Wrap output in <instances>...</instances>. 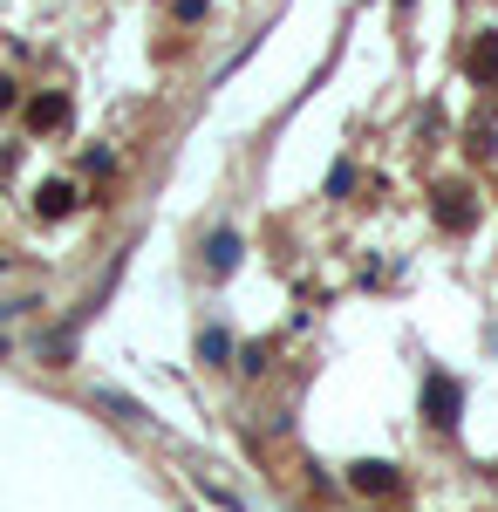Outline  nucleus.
I'll list each match as a JSON object with an SVG mask.
<instances>
[{"instance_id":"7","label":"nucleus","mask_w":498,"mask_h":512,"mask_svg":"<svg viewBox=\"0 0 498 512\" xmlns=\"http://www.w3.org/2000/svg\"><path fill=\"white\" fill-rule=\"evenodd\" d=\"M205 260H212L219 274H232V267H239V239H232V233H219L212 246H205Z\"/></svg>"},{"instance_id":"2","label":"nucleus","mask_w":498,"mask_h":512,"mask_svg":"<svg viewBox=\"0 0 498 512\" xmlns=\"http://www.w3.org/2000/svg\"><path fill=\"white\" fill-rule=\"evenodd\" d=\"M458 403H464L458 376H430V383H423V410H430V424H458Z\"/></svg>"},{"instance_id":"1","label":"nucleus","mask_w":498,"mask_h":512,"mask_svg":"<svg viewBox=\"0 0 498 512\" xmlns=\"http://www.w3.org/2000/svg\"><path fill=\"white\" fill-rule=\"evenodd\" d=\"M437 226H444V233H471V226H478L471 185H437Z\"/></svg>"},{"instance_id":"3","label":"nucleus","mask_w":498,"mask_h":512,"mask_svg":"<svg viewBox=\"0 0 498 512\" xmlns=\"http://www.w3.org/2000/svg\"><path fill=\"white\" fill-rule=\"evenodd\" d=\"M464 69H471V82H492V89H498V28H485V35L471 41Z\"/></svg>"},{"instance_id":"4","label":"nucleus","mask_w":498,"mask_h":512,"mask_svg":"<svg viewBox=\"0 0 498 512\" xmlns=\"http://www.w3.org/2000/svg\"><path fill=\"white\" fill-rule=\"evenodd\" d=\"M69 123V96H35L28 103V130H62Z\"/></svg>"},{"instance_id":"6","label":"nucleus","mask_w":498,"mask_h":512,"mask_svg":"<svg viewBox=\"0 0 498 512\" xmlns=\"http://www.w3.org/2000/svg\"><path fill=\"white\" fill-rule=\"evenodd\" d=\"M389 485H396L389 465H355V492H369V499H376V492H389Z\"/></svg>"},{"instance_id":"8","label":"nucleus","mask_w":498,"mask_h":512,"mask_svg":"<svg viewBox=\"0 0 498 512\" xmlns=\"http://www.w3.org/2000/svg\"><path fill=\"white\" fill-rule=\"evenodd\" d=\"M0 110H14V82L0 76Z\"/></svg>"},{"instance_id":"5","label":"nucleus","mask_w":498,"mask_h":512,"mask_svg":"<svg viewBox=\"0 0 498 512\" xmlns=\"http://www.w3.org/2000/svg\"><path fill=\"white\" fill-rule=\"evenodd\" d=\"M35 212H41V219H62V212H76V192L55 178V185H41V192H35Z\"/></svg>"}]
</instances>
